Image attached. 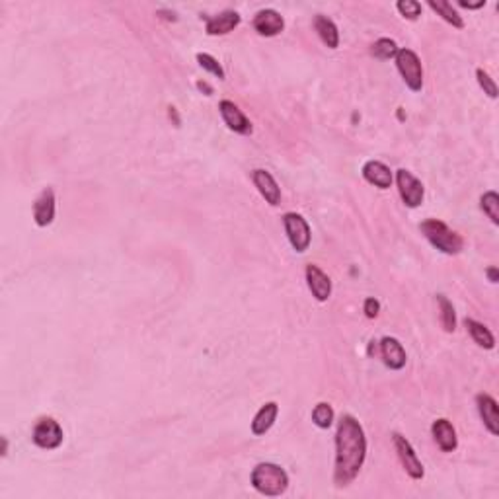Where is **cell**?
<instances>
[{"label": "cell", "mask_w": 499, "mask_h": 499, "mask_svg": "<svg viewBox=\"0 0 499 499\" xmlns=\"http://www.w3.org/2000/svg\"><path fill=\"white\" fill-rule=\"evenodd\" d=\"M365 455H367V439L363 433V427L353 416H344L336 435V472H334L336 484H351L365 463Z\"/></svg>", "instance_id": "obj_1"}, {"label": "cell", "mask_w": 499, "mask_h": 499, "mask_svg": "<svg viewBox=\"0 0 499 499\" xmlns=\"http://www.w3.org/2000/svg\"><path fill=\"white\" fill-rule=\"evenodd\" d=\"M252 485L256 488L257 492L275 498L285 493L287 485H289V476L287 472L277 464L262 463L257 464L254 472H252Z\"/></svg>", "instance_id": "obj_2"}, {"label": "cell", "mask_w": 499, "mask_h": 499, "mask_svg": "<svg viewBox=\"0 0 499 499\" xmlns=\"http://www.w3.org/2000/svg\"><path fill=\"white\" fill-rule=\"evenodd\" d=\"M421 232L426 235L427 240L433 244L435 248L445 252V254H451V256L458 254L464 246L461 235H456L455 230H451L445 222H441L437 219L423 220L421 222Z\"/></svg>", "instance_id": "obj_3"}, {"label": "cell", "mask_w": 499, "mask_h": 499, "mask_svg": "<svg viewBox=\"0 0 499 499\" xmlns=\"http://www.w3.org/2000/svg\"><path fill=\"white\" fill-rule=\"evenodd\" d=\"M396 66L404 82L410 86V90L418 92L423 86V68L419 63L418 55L410 49H398Z\"/></svg>", "instance_id": "obj_4"}, {"label": "cell", "mask_w": 499, "mask_h": 499, "mask_svg": "<svg viewBox=\"0 0 499 499\" xmlns=\"http://www.w3.org/2000/svg\"><path fill=\"white\" fill-rule=\"evenodd\" d=\"M283 225H285L287 236L289 242L297 252H307L310 246V227L307 220L302 219L301 215L287 213L283 217Z\"/></svg>", "instance_id": "obj_5"}, {"label": "cell", "mask_w": 499, "mask_h": 499, "mask_svg": "<svg viewBox=\"0 0 499 499\" xmlns=\"http://www.w3.org/2000/svg\"><path fill=\"white\" fill-rule=\"evenodd\" d=\"M396 184L398 191H400V197L408 207H419L421 201H423V184L419 182L418 178L413 176L408 170H398L396 172Z\"/></svg>", "instance_id": "obj_6"}, {"label": "cell", "mask_w": 499, "mask_h": 499, "mask_svg": "<svg viewBox=\"0 0 499 499\" xmlns=\"http://www.w3.org/2000/svg\"><path fill=\"white\" fill-rule=\"evenodd\" d=\"M31 439H34L37 447L51 451V448H57L63 443V429H61V426L55 419L43 418L39 419L37 426L34 427Z\"/></svg>", "instance_id": "obj_7"}, {"label": "cell", "mask_w": 499, "mask_h": 499, "mask_svg": "<svg viewBox=\"0 0 499 499\" xmlns=\"http://www.w3.org/2000/svg\"><path fill=\"white\" fill-rule=\"evenodd\" d=\"M394 447H396V453L402 461V466L406 468V472L410 474L413 480H421L426 470H423V464L419 463V458L416 456V451L411 448V445L406 441V437L402 435H394Z\"/></svg>", "instance_id": "obj_8"}, {"label": "cell", "mask_w": 499, "mask_h": 499, "mask_svg": "<svg viewBox=\"0 0 499 499\" xmlns=\"http://www.w3.org/2000/svg\"><path fill=\"white\" fill-rule=\"evenodd\" d=\"M219 110L222 119H225V123L228 125V129H232L235 133H240V135H248V133H252V123H250V119L244 115L242 110H240L235 102L222 100L219 106Z\"/></svg>", "instance_id": "obj_9"}, {"label": "cell", "mask_w": 499, "mask_h": 499, "mask_svg": "<svg viewBox=\"0 0 499 499\" xmlns=\"http://www.w3.org/2000/svg\"><path fill=\"white\" fill-rule=\"evenodd\" d=\"M254 28H256V31L259 36L273 37L283 31L285 20H283V16H281L279 12L267 8V10H259V12H257L256 18H254Z\"/></svg>", "instance_id": "obj_10"}, {"label": "cell", "mask_w": 499, "mask_h": 499, "mask_svg": "<svg viewBox=\"0 0 499 499\" xmlns=\"http://www.w3.org/2000/svg\"><path fill=\"white\" fill-rule=\"evenodd\" d=\"M252 180H254V185L257 187V191L262 193V197H264L269 205H279L281 190L269 172H265V170H254V172H252Z\"/></svg>", "instance_id": "obj_11"}, {"label": "cell", "mask_w": 499, "mask_h": 499, "mask_svg": "<svg viewBox=\"0 0 499 499\" xmlns=\"http://www.w3.org/2000/svg\"><path fill=\"white\" fill-rule=\"evenodd\" d=\"M307 281H309L310 293L314 294L316 301H328L331 294V281L318 265L310 264L307 267Z\"/></svg>", "instance_id": "obj_12"}, {"label": "cell", "mask_w": 499, "mask_h": 499, "mask_svg": "<svg viewBox=\"0 0 499 499\" xmlns=\"http://www.w3.org/2000/svg\"><path fill=\"white\" fill-rule=\"evenodd\" d=\"M34 219L37 227H47L55 219V193L51 187L41 191V195L34 203Z\"/></svg>", "instance_id": "obj_13"}, {"label": "cell", "mask_w": 499, "mask_h": 499, "mask_svg": "<svg viewBox=\"0 0 499 499\" xmlns=\"http://www.w3.org/2000/svg\"><path fill=\"white\" fill-rule=\"evenodd\" d=\"M381 355L386 367L400 371L406 365V351L402 344L396 338H382L381 341Z\"/></svg>", "instance_id": "obj_14"}, {"label": "cell", "mask_w": 499, "mask_h": 499, "mask_svg": "<svg viewBox=\"0 0 499 499\" xmlns=\"http://www.w3.org/2000/svg\"><path fill=\"white\" fill-rule=\"evenodd\" d=\"M363 176H365L369 184L376 185L381 190H389L392 185V172H390L386 164H382L379 160H369L363 166Z\"/></svg>", "instance_id": "obj_15"}, {"label": "cell", "mask_w": 499, "mask_h": 499, "mask_svg": "<svg viewBox=\"0 0 499 499\" xmlns=\"http://www.w3.org/2000/svg\"><path fill=\"white\" fill-rule=\"evenodd\" d=\"M433 431V437L437 441V445L443 453H453L456 447H458V439H456L455 427L451 426L448 419H437L431 427Z\"/></svg>", "instance_id": "obj_16"}, {"label": "cell", "mask_w": 499, "mask_h": 499, "mask_svg": "<svg viewBox=\"0 0 499 499\" xmlns=\"http://www.w3.org/2000/svg\"><path fill=\"white\" fill-rule=\"evenodd\" d=\"M478 410L480 416L484 419V426L488 427V431L492 435L499 433V410L498 402L493 400L490 394H480L478 396Z\"/></svg>", "instance_id": "obj_17"}, {"label": "cell", "mask_w": 499, "mask_h": 499, "mask_svg": "<svg viewBox=\"0 0 499 499\" xmlns=\"http://www.w3.org/2000/svg\"><path fill=\"white\" fill-rule=\"evenodd\" d=\"M238 24H240V16L232 10H227L219 16L207 18V34L209 36H225V34H230L235 30Z\"/></svg>", "instance_id": "obj_18"}, {"label": "cell", "mask_w": 499, "mask_h": 499, "mask_svg": "<svg viewBox=\"0 0 499 499\" xmlns=\"http://www.w3.org/2000/svg\"><path fill=\"white\" fill-rule=\"evenodd\" d=\"M277 411H279V408H277L275 402H267L262 410L257 411L256 418H254V421H252V431H254V435L267 433V431L272 429L273 423H275Z\"/></svg>", "instance_id": "obj_19"}, {"label": "cell", "mask_w": 499, "mask_h": 499, "mask_svg": "<svg viewBox=\"0 0 499 499\" xmlns=\"http://www.w3.org/2000/svg\"><path fill=\"white\" fill-rule=\"evenodd\" d=\"M314 28L318 31V36L322 39L324 43L328 45L330 49H336L339 45V31L336 28V24L328 20L326 16H316Z\"/></svg>", "instance_id": "obj_20"}, {"label": "cell", "mask_w": 499, "mask_h": 499, "mask_svg": "<svg viewBox=\"0 0 499 499\" xmlns=\"http://www.w3.org/2000/svg\"><path fill=\"white\" fill-rule=\"evenodd\" d=\"M464 324H466V328H468L472 339H474L480 347H484V349H493L495 339H493L492 331L488 330L484 324L476 322V320H472V318H466V322Z\"/></svg>", "instance_id": "obj_21"}, {"label": "cell", "mask_w": 499, "mask_h": 499, "mask_svg": "<svg viewBox=\"0 0 499 499\" xmlns=\"http://www.w3.org/2000/svg\"><path fill=\"white\" fill-rule=\"evenodd\" d=\"M429 6L433 8L435 12L445 20V22H448L451 26H455V28H464V22L463 18L458 16V12H456L455 8H453V4H448V2H445V0H429Z\"/></svg>", "instance_id": "obj_22"}, {"label": "cell", "mask_w": 499, "mask_h": 499, "mask_svg": "<svg viewBox=\"0 0 499 499\" xmlns=\"http://www.w3.org/2000/svg\"><path fill=\"white\" fill-rule=\"evenodd\" d=\"M437 301H439V307H441V324H443V328H445V331H455L456 316H455L453 304H451L447 297H443V294L437 297Z\"/></svg>", "instance_id": "obj_23"}, {"label": "cell", "mask_w": 499, "mask_h": 499, "mask_svg": "<svg viewBox=\"0 0 499 499\" xmlns=\"http://www.w3.org/2000/svg\"><path fill=\"white\" fill-rule=\"evenodd\" d=\"M482 209L493 225H499V195L495 191H488L482 195Z\"/></svg>", "instance_id": "obj_24"}, {"label": "cell", "mask_w": 499, "mask_h": 499, "mask_svg": "<svg viewBox=\"0 0 499 499\" xmlns=\"http://www.w3.org/2000/svg\"><path fill=\"white\" fill-rule=\"evenodd\" d=\"M312 421H314L320 429H328V427L331 426V421H334V410H331V406L326 404V402L316 406L314 411H312Z\"/></svg>", "instance_id": "obj_25"}, {"label": "cell", "mask_w": 499, "mask_h": 499, "mask_svg": "<svg viewBox=\"0 0 499 499\" xmlns=\"http://www.w3.org/2000/svg\"><path fill=\"white\" fill-rule=\"evenodd\" d=\"M371 53H373L374 57H379V59H390V57H396L398 47L392 39H389V37H382V39H379V41H374Z\"/></svg>", "instance_id": "obj_26"}, {"label": "cell", "mask_w": 499, "mask_h": 499, "mask_svg": "<svg viewBox=\"0 0 499 499\" xmlns=\"http://www.w3.org/2000/svg\"><path fill=\"white\" fill-rule=\"evenodd\" d=\"M396 8L400 10V14L408 18V20H416L421 14V4L416 2V0H400Z\"/></svg>", "instance_id": "obj_27"}, {"label": "cell", "mask_w": 499, "mask_h": 499, "mask_svg": "<svg viewBox=\"0 0 499 499\" xmlns=\"http://www.w3.org/2000/svg\"><path fill=\"white\" fill-rule=\"evenodd\" d=\"M197 61H199V65L203 66L205 71H209V73L215 74V76H219V78H225V71H222V66H220L219 63L211 57V55H207V53H199Z\"/></svg>", "instance_id": "obj_28"}, {"label": "cell", "mask_w": 499, "mask_h": 499, "mask_svg": "<svg viewBox=\"0 0 499 499\" xmlns=\"http://www.w3.org/2000/svg\"><path fill=\"white\" fill-rule=\"evenodd\" d=\"M476 76H478V82H480V86L484 88L485 94L490 96V98H498V88H495V84H493V81L490 78V74L484 73L482 68H478Z\"/></svg>", "instance_id": "obj_29"}, {"label": "cell", "mask_w": 499, "mask_h": 499, "mask_svg": "<svg viewBox=\"0 0 499 499\" xmlns=\"http://www.w3.org/2000/svg\"><path fill=\"white\" fill-rule=\"evenodd\" d=\"M379 310H381V304H379L376 299H367L365 301V314H367V318H376Z\"/></svg>", "instance_id": "obj_30"}, {"label": "cell", "mask_w": 499, "mask_h": 499, "mask_svg": "<svg viewBox=\"0 0 499 499\" xmlns=\"http://www.w3.org/2000/svg\"><path fill=\"white\" fill-rule=\"evenodd\" d=\"M463 8H470V10H474V8H482L485 4V0H480V2H476V4H472V2H466V0H461L458 2Z\"/></svg>", "instance_id": "obj_31"}, {"label": "cell", "mask_w": 499, "mask_h": 499, "mask_svg": "<svg viewBox=\"0 0 499 499\" xmlns=\"http://www.w3.org/2000/svg\"><path fill=\"white\" fill-rule=\"evenodd\" d=\"M488 277H490V281H492V283H498L499 281L498 267H490V269H488Z\"/></svg>", "instance_id": "obj_32"}, {"label": "cell", "mask_w": 499, "mask_h": 499, "mask_svg": "<svg viewBox=\"0 0 499 499\" xmlns=\"http://www.w3.org/2000/svg\"><path fill=\"white\" fill-rule=\"evenodd\" d=\"M197 88H199V90H203V92H205L207 96L213 94V90L209 88V84H205V82H197Z\"/></svg>", "instance_id": "obj_33"}]
</instances>
